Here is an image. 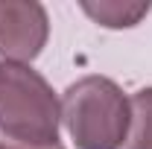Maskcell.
<instances>
[{"instance_id": "6da1fadb", "label": "cell", "mask_w": 152, "mask_h": 149, "mask_svg": "<svg viewBox=\"0 0 152 149\" xmlns=\"http://www.w3.org/2000/svg\"><path fill=\"white\" fill-rule=\"evenodd\" d=\"M132 105L108 76H82L61 93V123L79 149H120Z\"/></svg>"}, {"instance_id": "7a4b0ae2", "label": "cell", "mask_w": 152, "mask_h": 149, "mask_svg": "<svg viewBox=\"0 0 152 149\" xmlns=\"http://www.w3.org/2000/svg\"><path fill=\"white\" fill-rule=\"evenodd\" d=\"M61 102L29 64L0 61V131L18 143H58Z\"/></svg>"}, {"instance_id": "3957f363", "label": "cell", "mask_w": 152, "mask_h": 149, "mask_svg": "<svg viewBox=\"0 0 152 149\" xmlns=\"http://www.w3.org/2000/svg\"><path fill=\"white\" fill-rule=\"evenodd\" d=\"M50 38L47 9L35 0H0V61L29 64Z\"/></svg>"}, {"instance_id": "277c9868", "label": "cell", "mask_w": 152, "mask_h": 149, "mask_svg": "<svg viewBox=\"0 0 152 149\" xmlns=\"http://www.w3.org/2000/svg\"><path fill=\"white\" fill-rule=\"evenodd\" d=\"M82 12L88 18L105 26V29H129L140 18L149 15V3H117V0H99V3H82Z\"/></svg>"}, {"instance_id": "5b68a950", "label": "cell", "mask_w": 152, "mask_h": 149, "mask_svg": "<svg viewBox=\"0 0 152 149\" xmlns=\"http://www.w3.org/2000/svg\"><path fill=\"white\" fill-rule=\"evenodd\" d=\"M132 117H129V134L126 149H152V88H143L129 96Z\"/></svg>"}, {"instance_id": "8992f818", "label": "cell", "mask_w": 152, "mask_h": 149, "mask_svg": "<svg viewBox=\"0 0 152 149\" xmlns=\"http://www.w3.org/2000/svg\"><path fill=\"white\" fill-rule=\"evenodd\" d=\"M0 149H64L61 143H18V140H0Z\"/></svg>"}]
</instances>
